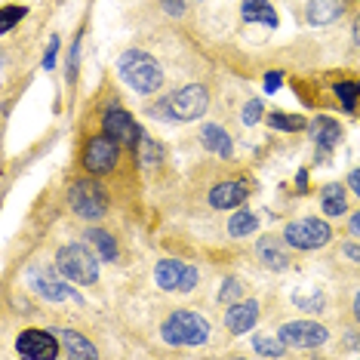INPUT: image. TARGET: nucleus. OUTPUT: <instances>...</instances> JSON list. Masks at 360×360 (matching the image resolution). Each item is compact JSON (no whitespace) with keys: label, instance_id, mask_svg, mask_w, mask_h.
I'll list each match as a JSON object with an SVG mask.
<instances>
[{"label":"nucleus","instance_id":"obj_10","mask_svg":"<svg viewBox=\"0 0 360 360\" xmlns=\"http://www.w3.org/2000/svg\"><path fill=\"white\" fill-rule=\"evenodd\" d=\"M277 336L293 348H320L329 339L327 327H320L318 320H290L280 327Z\"/></svg>","mask_w":360,"mask_h":360},{"label":"nucleus","instance_id":"obj_9","mask_svg":"<svg viewBox=\"0 0 360 360\" xmlns=\"http://www.w3.org/2000/svg\"><path fill=\"white\" fill-rule=\"evenodd\" d=\"M16 348L22 357L56 360L59 357V336H56L53 329H25V333H19Z\"/></svg>","mask_w":360,"mask_h":360},{"label":"nucleus","instance_id":"obj_6","mask_svg":"<svg viewBox=\"0 0 360 360\" xmlns=\"http://www.w3.org/2000/svg\"><path fill=\"white\" fill-rule=\"evenodd\" d=\"M154 280L161 290L167 293H191L197 286V268L188 262H179V259H161L154 268Z\"/></svg>","mask_w":360,"mask_h":360},{"label":"nucleus","instance_id":"obj_36","mask_svg":"<svg viewBox=\"0 0 360 360\" xmlns=\"http://www.w3.org/2000/svg\"><path fill=\"white\" fill-rule=\"evenodd\" d=\"M348 188H351V191H354L357 197H360V170H354V172H351V176H348Z\"/></svg>","mask_w":360,"mask_h":360},{"label":"nucleus","instance_id":"obj_13","mask_svg":"<svg viewBox=\"0 0 360 360\" xmlns=\"http://www.w3.org/2000/svg\"><path fill=\"white\" fill-rule=\"evenodd\" d=\"M256 320H259V305H256L253 299L234 302V305L228 308V314H225V327L231 329L234 336H243L247 329H253Z\"/></svg>","mask_w":360,"mask_h":360},{"label":"nucleus","instance_id":"obj_3","mask_svg":"<svg viewBox=\"0 0 360 360\" xmlns=\"http://www.w3.org/2000/svg\"><path fill=\"white\" fill-rule=\"evenodd\" d=\"M161 339L167 345H204L210 339V323L197 311H172L161 327Z\"/></svg>","mask_w":360,"mask_h":360},{"label":"nucleus","instance_id":"obj_7","mask_svg":"<svg viewBox=\"0 0 360 360\" xmlns=\"http://www.w3.org/2000/svg\"><path fill=\"white\" fill-rule=\"evenodd\" d=\"M167 105L172 111L176 120H197L206 114V105H210V96L200 83H191V86H182L176 90L172 96H167Z\"/></svg>","mask_w":360,"mask_h":360},{"label":"nucleus","instance_id":"obj_35","mask_svg":"<svg viewBox=\"0 0 360 360\" xmlns=\"http://www.w3.org/2000/svg\"><path fill=\"white\" fill-rule=\"evenodd\" d=\"M342 256H348V259H354V262H360V243H345Z\"/></svg>","mask_w":360,"mask_h":360},{"label":"nucleus","instance_id":"obj_4","mask_svg":"<svg viewBox=\"0 0 360 360\" xmlns=\"http://www.w3.org/2000/svg\"><path fill=\"white\" fill-rule=\"evenodd\" d=\"M68 204L81 219L86 222H96L102 219L105 210H108V197H105V188L96 182V179H81V182L71 185L68 191Z\"/></svg>","mask_w":360,"mask_h":360},{"label":"nucleus","instance_id":"obj_37","mask_svg":"<svg viewBox=\"0 0 360 360\" xmlns=\"http://www.w3.org/2000/svg\"><path fill=\"white\" fill-rule=\"evenodd\" d=\"M351 234H357V237H360V213L351 215Z\"/></svg>","mask_w":360,"mask_h":360},{"label":"nucleus","instance_id":"obj_12","mask_svg":"<svg viewBox=\"0 0 360 360\" xmlns=\"http://www.w3.org/2000/svg\"><path fill=\"white\" fill-rule=\"evenodd\" d=\"M102 129L114 142H120V145H139V139H142V129L136 126V120L126 111H117V108L105 114Z\"/></svg>","mask_w":360,"mask_h":360},{"label":"nucleus","instance_id":"obj_28","mask_svg":"<svg viewBox=\"0 0 360 360\" xmlns=\"http://www.w3.org/2000/svg\"><path fill=\"white\" fill-rule=\"evenodd\" d=\"M243 290H247V286H243V280L240 277H225L222 280V286H219V302L222 305H234V302H240L243 299Z\"/></svg>","mask_w":360,"mask_h":360},{"label":"nucleus","instance_id":"obj_38","mask_svg":"<svg viewBox=\"0 0 360 360\" xmlns=\"http://www.w3.org/2000/svg\"><path fill=\"white\" fill-rule=\"evenodd\" d=\"M296 185H299V191H305V185H308V172H299Z\"/></svg>","mask_w":360,"mask_h":360},{"label":"nucleus","instance_id":"obj_39","mask_svg":"<svg viewBox=\"0 0 360 360\" xmlns=\"http://www.w3.org/2000/svg\"><path fill=\"white\" fill-rule=\"evenodd\" d=\"M354 318H357V323H360V293L354 296Z\"/></svg>","mask_w":360,"mask_h":360},{"label":"nucleus","instance_id":"obj_22","mask_svg":"<svg viewBox=\"0 0 360 360\" xmlns=\"http://www.w3.org/2000/svg\"><path fill=\"white\" fill-rule=\"evenodd\" d=\"M86 240L96 247V253L105 259V262H114L117 259V243H114V237L102 231V228H92V231H86Z\"/></svg>","mask_w":360,"mask_h":360},{"label":"nucleus","instance_id":"obj_15","mask_svg":"<svg viewBox=\"0 0 360 360\" xmlns=\"http://www.w3.org/2000/svg\"><path fill=\"white\" fill-rule=\"evenodd\" d=\"M247 194L249 191L243 182H219L210 191V204L215 210H234V206H240L243 200H247Z\"/></svg>","mask_w":360,"mask_h":360},{"label":"nucleus","instance_id":"obj_17","mask_svg":"<svg viewBox=\"0 0 360 360\" xmlns=\"http://www.w3.org/2000/svg\"><path fill=\"white\" fill-rule=\"evenodd\" d=\"M308 129H311V139L318 142L320 151H333L342 142V126L333 117H314Z\"/></svg>","mask_w":360,"mask_h":360},{"label":"nucleus","instance_id":"obj_8","mask_svg":"<svg viewBox=\"0 0 360 360\" xmlns=\"http://www.w3.org/2000/svg\"><path fill=\"white\" fill-rule=\"evenodd\" d=\"M117 157H120V142H114L108 133H102V136H92V139L86 142L83 167L90 172H96V176H102V172H111L117 167Z\"/></svg>","mask_w":360,"mask_h":360},{"label":"nucleus","instance_id":"obj_31","mask_svg":"<svg viewBox=\"0 0 360 360\" xmlns=\"http://www.w3.org/2000/svg\"><path fill=\"white\" fill-rule=\"evenodd\" d=\"M240 120H243V124H247V126H256L259 120H262V102H259V99H249V102L243 105Z\"/></svg>","mask_w":360,"mask_h":360},{"label":"nucleus","instance_id":"obj_18","mask_svg":"<svg viewBox=\"0 0 360 360\" xmlns=\"http://www.w3.org/2000/svg\"><path fill=\"white\" fill-rule=\"evenodd\" d=\"M342 10H345V0H311L305 6V19L311 25H333L342 16Z\"/></svg>","mask_w":360,"mask_h":360},{"label":"nucleus","instance_id":"obj_11","mask_svg":"<svg viewBox=\"0 0 360 360\" xmlns=\"http://www.w3.org/2000/svg\"><path fill=\"white\" fill-rule=\"evenodd\" d=\"M59 271V268H56ZM53 268H47V265H34L31 271H28V284H31V290L38 293L40 299H47V302H65L71 296V290H68V284L65 280L68 277H59Z\"/></svg>","mask_w":360,"mask_h":360},{"label":"nucleus","instance_id":"obj_14","mask_svg":"<svg viewBox=\"0 0 360 360\" xmlns=\"http://www.w3.org/2000/svg\"><path fill=\"white\" fill-rule=\"evenodd\" d=\"M53 333L59 336V342H62V354H65V357H71V360H92V357L99 354L96 345L86 339V336L74 333V329H53Z\"/></svg>","mask_w":360,"mask_h":360},{"label":"nucleus","instance_id":"obj_19","mask_svg":"<svg viewBox=\"0 0 360 360\" xmlns=\"http://www.w3.org/2000/svg\"><path fill=\"white\" fill-rule=\"evenodd\" d=\"M200 142H204V148L210 151V154H219V157H231V136L225 133L219 124H206L204 129H200Z\"/></svg>","mask_w":360,"mask_h":360},{"label":"nucleus","instance_id":"obj_1","mask_svg":"<svg viewBox=\"0 0 360 360\" xmlns=\"http://www.w3.org/2000/svg\"><path fill=\"white\" fill-rule=\"evenodd\" d=\"M117 74L126 86H133L142 96H151L163 86V68L157 65L154 56L142 53V49H126L117 59Z\"/></svg>","mask_w":360,"mask_h":360},{"label":"nucleus","instance_id":"obj_21","mask_svg":"<svg viewBox=\"0 0 360 360\" xmlns=\"http://www.w3.org/2000/svg\"><path fill=\"white\" fill-rule=\"evenodd\" d=\"M320 206L327 215H342L348 210V197H345V188L342 185H327V188L320 191Z\"/></svg>","mask_w":360,"mask_h":360},{"label":"nucleus","instance_id":"obj_5","mask_svg":"<svg viewBox=\"0 0 360 360\" xmlns=\"http://www.w3.org/2000/svg\"><path fill=\"white\" fill-rule=\"evenodd\" d=\"M329 225L323 219H296L284 228V243L293 249H320L329 243Z\"/></svg>","mask_w":360,"mask_h":360},{"label":"nucleus","instance_id":"obj_20","mask_svg":"<svg viewBox=\"0 0 360 360\" xmlns=\"http://www.w3.org/2000/svg\"><path fill=\"white\" fill-rule=\"evenodd\" d=\"M240 16L243 22H259V25L277 28V13L268 0H240Z\"/></svg>","mask_w":360,"mask_h":360},{"label":"nucleus","instance_id":"obj_32","mask_svg":"<svg viewBox=\"0 0 360 360\" xmlns=\"http://www.w3.org/2000/svg\"><path fill=\"white\" fill-rule=\"evenodd\" d=\"M56 53H59V38H53L49 40V49H47V56H43V68H56Z\"/></svg>","mask_w":360,"mask_h":360},{"label":"nucleus","instance_id":"obj_16","mask_svg":"<svg viewBox=\"0 0 360 360\" xmlns=\"http://www.w3.org/2000/svg\"><path fill=\"white\" fill-rule=\"evenodd\" d=\"M256 256L262 259L265 268L271 271H286L290 268V256H286V249L280 247L277 237H262V240L256 243Z\"/></svg>","mask_w":360,"mask_h":360},{"label":"nucleus","instance_id":"obj_27","mask_svg":"<svg viewBox=\"0 0 360 360\" xmlns=\"http://www.w3.org/2000/svg\"><path fill=\"white\" fill-rule=\"evenodd\" d=\"M333 92H336V99L342 102L345 111H354V108H357V99H360V83H357V81H342V83H336Z\"/></svg>","mask_w":360,"mask_h":360},{"label":"nucleus","instance_id":"obj_24","mask_svg":"<svg viewBox=\"0 0 360 360\" xmlns=\"http://www.w3.org/2000/svg\"><path fill=\"white\" fill-rule=\"evenodd\" d=\"M253 348H256V354H262V357H284L286 354V342L275 339V336H265V333H259L253 336Z\"/></svg>","mask_w":360,"mask_h":360},{"label":"nucleus","instance_id":"obj_25","mask_svg":"<svg viewBox=\"0 0 360 360\" xmlns=\"http://www.w3.org/2000/svg\"><path fill=\"white\" fill-rule=\"evenodd\" d=\"M268 126L284 129V133H299V129H305V126H308V120H305V117H299V114L271 111V114H268Z\"/></svg>","mask_w":360,"mask_h":360},{"label":"nucleus","instance_id":"obj_23","mask_svg":"<svg viewBox=\"0 0 360 360\" xmlns=\"http://www.w3.org/2000/svg\"><path fill=\"white\" fill-rule=\"evenodd\" d=\"M256 228H259V215L249 210H240L228 219V234L231 237H247V234H253Z\"/></svg>","mask_w":360,"mask_h":360},{"label":"nucleus","instance_id":"obj_29","mask_svg":"<svg viewBox=\"0 0 360 360\" xmlns=\"http://www.w3.org/2000/svg\"><path fill=\"white\" fill-rule=\"evenodd\" d=\"M161 157H163L161 145L142 133V139H139V161H142V167H154V163H161Z\"/></svg>","mask_w":360,"mask_h":360},{"label":"nucleus","instance_id":"obj_2","mask_svg":"<svg viewBox=\"0 0 360 360\" xmlns=\"http://www.w3.org/2000/svg\"><path fill=\"white\" fill-rule=\"evenodd\" d=\"M56 268L62 277H68L71 284L92 286L99 280V262L83 243H68L56 253Z\"/></svg>","mask_w":360,"mask_h":360},{"label":"nucleus","instance_id":"obj_30","mask_svg":"<svg viewBox=\"0 0 360 360\" xmlns=\"http://www.w3.org/2000/svg\"><path fill=\"white\" fill-rule=\"evenodd\" d=\"M25 6H13V3H6L3 6V22H0V31H10L13 25H16L19 19H25Z\"/></svg>","mask_w":360,"mask_h":360},{"label":"nucleus","instance_id":"obj_34","mask_svg":"<svg viewBox=\"0 0 360 360\" xmlns=\"http://www.w3.org/2000/svg\"><path fill=\"white\" fill-rule=\"evenodd\" d=\"M161 3H163V10H167L170 16H182V13H185V3H182V0H161Z\"/></svg>","mask_w":360,"mask_h":360},{"label":"nucleus","instance_id":"obj_26","mask_svg":"<svg viewBox=\"0 0 360 360\" xmlns=\"http://www.w3.org/2000/svg\"><path fill=\"white\" fill-rule=\"evenodd\" d=\"M293 305L308 311V314H320L323 311V293L320 290H299V293H293Z\"/></svg>","mask_w":360,"mask_h":360},{"label":"nucleus","instance_id":"obj_33","mask_svg":"<svg viewBox=\"0 0 360 360\" xmlns=\"http://www.w3.org/2000/svg\"><path fill=\"white\" fill-rule=\"evenodd\" d=\"M280 83H284V74H280V71H271V74H265V92H277Z\"/></svg>","mask_w":360,"mask_h":360}]
</instances>
